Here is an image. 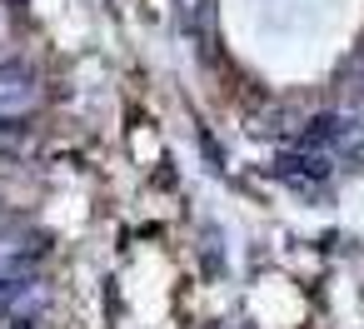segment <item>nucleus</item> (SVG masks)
I'll use <instances>...</instances> for the list:
<instances>
[{
	"instance_id": "1",
	"label": "nucleus",
	"mask_w": 364,
	"mask_h": 329,
	"mask_svg": "<svg viewBox=\"0 0 364 329\" xmlns=\"http://www.w3.org/2000/svg\"><path fill=\"white\" fill-rule=\"evenodd\" d=\"M50 254V234L36 225H0V279H31Z\"/></svg>"
},
{
	"instance_id": "2",
	"label": "nucleus",
	"mask_w": 364,
	"mask_h": 329,
	"mask_svg": "<svg viewBox=\"0 0 364 329\" xmlns=\"http://www.w3.org/2000/svg\"><path fill=\"white\" fill-rule=\"evenodd\" d=\"M46 100V85L31 65L0 60V120H31Z\"/></svg>"
},
{
	"instance_id": "3",
	"label": "nucleus",
	"mask_w": 364,
	"mask_h": 329,
	"mask_svg": "<svg viewBox=\"0 0 364 329\" xmlns=\"http://www.w3.org/2000/svg\"><path fill=\"white\" fill-rule=\"evenodd\" d=\"M274 175L284 180V185H299V190H314V185H324L329 175H334V155L329 150H314V145H289V150H279V160H274Z\"/></svg>"
},
{
	"instance_id": "4",
	"label": "nucleus",
	"mask_w": 364,
	"mask_h": 329,
	"mask_svg": "<svg viewBox=\"0 0 364 329\" xmlns=\"http://www.w3.org/2000/svg\"><path fill=\"white\" fill-rule=\"evenodd\" d=\"M36 150V135L26 120H0V160H26Z\"/></svg>"
},
{
	"instance_id": "5",
	"label": "nucleus",
	"mask_w": 364,
	"mask_h": 329,
	"mask_svg": "<svg viewBox=\"0 0 364 329\" xmlns=\"http://www.w3.org/2000/svg\"><path fill=\"white\" fill-rule=\"evenodd\" d=\"M175 21L190 41H205L210 36V0H175Z\"/></svg>"
},
{
	"instance_id": "6",
	"label": "nucleus",
	"mask_w": 364,
	"mask_h": 329,
	"mask_svg": "<svg viewBox=\"0 0 364 329\" xmlns=\"http://www.w3.org/2000/svg\"><path fill=\"white\" fill-rule=\"evenodd\" d=\"M0 225H6V220H0Z\"/></svg>"
}]
</instances>
